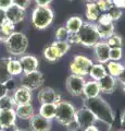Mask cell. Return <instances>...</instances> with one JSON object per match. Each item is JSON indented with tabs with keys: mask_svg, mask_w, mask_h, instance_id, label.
I'll return each instance as SVG.
<instances>
[{
	"mask_svg": "<svg viewBox=\"0 0 125 131\" xmlns=\"http://www.w3.org/2000/svg\"><path fill=\"white\" fill-rule=\"evenodd\" d=\"M17 121L14 109H0V125L2 127L13 125Z\"/></svg>",
	"mask_w": 125,
	"mask_h": 131,
	"instance_id": "obj_19",
	"label": "cell"
},
{
	"mask_svg": "<svg viewBox=\"0 0 125 131\" xmlns=\"http://www.w3.org/2000/svg\"><path fill=\"white\" fill-rule=\"evenodd\" d=\"M122 86H123V91L125 92V85H122Z\"/></svg>",
	"mask_w": 125,
	"mask_h": 131,
	"instance_id": "obj_50",
	"label": "cell"
},
{
	"mask_svg": "<svg viewBox=\"0 0 125 131\" xmlns=\"http://www.w3.org/2000/svg\"><path fill=\"white\" fill-rule=\"evenodd\" d=\"M5 11H6L7 21L13 23L14 25L15 24L21 23L22 21H24V19H25V16H26V10L22 9V8H20V7L15 6V5L10 6Z\"/></svg>",
	"mask_w": 125,
	"mask_h": 131,
	"instance_id": "obj_12",
	"label": "cell"
},
{
	"mask_svg": "<svg viewBox=\"0 0 125 131\" xmlns=\"http://www.w3.org/2000/svg\"><path fill=\"white\" fill-rule=\"evenodd\" d=\"M38 114L48 120H53L55 116V104H40Z\"/></svg>",
	"mask_w": 125,
	"mask_h": 131,
	"instance_id": "obj_25",
	"label": "cell"
},
{
	"mask_svg": "<svg viewBox=\"0 0 125 131\" xmlns=\"http://www.w3.org/2000/svg\"><path fill=\"white\" fill-rule=\"evenodd\" d=\"M104 66H106L108 74H110L114 78H118L125 67V64L123 62H121V61H111V60H109Z\"/></svg>",
	"mask_w": 125,
	"mask_h": 131,
	"instance_id": "obj_24",
	"label": "cell"
},
{
	"mask_svg": "<svg viewBox=\"0 0 125 131\" xmlns=\"http://www.w3.org/2000/svg\"><path fill=\"white\" fill-rule=\"evenodd\" d=\"M38 101L40 104H58L62 100L60 93L52 88H44L38 92Z\"/></svg>",
	"mask_w": 125,
	"mask_h": 131,
	"instance_id": "obj_10",
	"label": "cell"
},
{
	"mask_svg": "<svg viewBox=\"0 0 125 131\" xmlns=\"http://www.w3.org/2000/svg\"><path fill=\"white\" fill-rule=\"evenodd\" d=\"M54 19V13L50 7H37L32 13V24L36 30H45L51 25Z\"/></svg>",
	"mask_w": 125,
	"mask_h": 131,
	"instance_id": "obj_4",
	"label": "cell"
},
{
	"mask_svg": "<svg viewBox=\"0 0 125 131\" xmlns=\"http://www.w3.org/2000/svg\"><path fill=\"white\" fill-rule=\"evenodd\" d=\"M10 57H2L0 58V83L6 84L10 80H12V77L8 70V62H9Z\"/></svg>",
	"mask_w": 125,
	"mask_h": 131,
	"instance_id": "obj_20",
	"label": "cell"
},
{
	"mask_svg": "<svg viewBox=\"0 0 125 131\" xmlns=\"http://www.w3.org/2000/svg\"><path fill=\"white\" fill-rule=\"evenodd\" d=\"M97 82H98L101 93H106V94H112L116 90V86H118L116 78L108 74V73Z\"/></svg>",
	"mask_w": 125,
	"mask_h": 131,
	"instance_id": "obj_15",
	"label": "cell"
},
{
	"mask_svg": "<svg viewBox=\"0 0 125 131\" xmlns=\"http://www.w3.org/2000/svg\"><path fill=\"white\" fill-rule=\"evenodd\" d=\"M109 59H110L111 61H121L123 59V48L122 47L110 48Z\"/></svg>",
	"mask_w": 125,
	"mask_h": 131,
	"instance_id": "obj_32",
	"label": "cell"
},
{
	"mask_svg": "<svg viewBox=\"0 0 125 131\" xmlns=\"http://www.w3.org/2000/svg\"><path fill=\"white\" fill-rule=\"evenodd\" d=\"M52 44L57 47L59 54H60L61 57H63L65 54H67L68 50H70V48H71V45L68 44L67 42H59V40H54Z\"/></svg>",
	"mask_w": 125,
	"mask_h": 131,
	"instance_id": "obj_33",
	"label": "cell"
},
{
	"mask_svg": "<svg viewBox=\"0 0 125 131\" xmlns=\"http://www.w3.org/2000/svg\"><path fill=\"white\" fill-rule=\"evenodd\" d=\"M107 69H106V66L103 63H98V62H94V64L91 66L90 68V71L88 73V75L91 80H95V81H98L100 80L102 77H104L107 74Z\"/></svg>",
	"mask_w": 125,
	"mask_h": 131,
	"instance_id": "obj_21",
	"label": "cell"
},
{
	"mask_svg": "<svg viewBox=\"0 0 125 131\" xmlns=\"http://www.w3.org/2000/svg\"><path fill=\"white\" fill-rule=\"evenodd\" d=\"M37 7H49L53 0H34Z\"/></svg>",
	"mask_w": 125,
	"mask_h": 131,
	"instance_id": "obj_40",
	"label": "cell"
},
{
	"mask_svg": "<svg viewBox=\"0 0 125 131\" xmlns=\"http://www.w3.org/2000/svg\"><path fill=\"white\" fill-rule=\"evenodd\" d=\"M19 128H18V126L13 124V125H9V126H5V127H2V130L1 131H18Z\"/></svg>",
	"mask_w": 125,
	"mask_h": 131,
	"instance_id": "obj_44",
	"label": "cell"
},
{
	"mask_svg": "<svg viewBox=\"0 0 125 131\" xmlns=\"http://www.w3.org/2000/svg\"><path fill=\"white\" fill-rule=\"evenodd\" d=\"M94 57L96 62L98 63H103L106 64L110 59H109V52H110V47L106 43V40H100L98 42L94 47Z\"/></svg>",
	"mask_w": 125,
	"mask_h": 131,
	"instance_id": "obj_11",
	"label": "cell"
},
{
	"mask_svg": "<svg viewBox=\"0 0 125 131\" xmlns=\"http://www.w3.org/2000/svg\"><path fill=\"white\" fill-rule=\"evenodd\" d=\"M95 115L97 120L111 126L114 122V113L111 106L109 105L101 96L95 98H84V105Z\"/></svg>",
	"mask_w": 125,
	"mask_h": 131,
	"instance_id": "obj_1",
	"label": "cell"
},
{
	"mask_svg": "<svg viewBox=\"0 0 125 131\" xmlns=\"http://www.w3.org/2000/svg\"><path fill=\"white\" fill-rule=\"evenodd\" d=\"M83 24H84L83 19L80 16L74 15V16H71L70 19H67L64 26H65L68 33H77L80 30V27L83 26Z\"/></svg>",
	"mask_w": 125,
	"mask_h": 131,
	"instance_id": "obj_22",
	"label": "cell"
},
{
	"mask_svg": "<svg viewBox=\"0 0 125 131\" xmlns=\"http://www.w3.org/2000/svg\"><path fill=\"white\" fill-rule=\"evenodd\" d=\"M106 13L110 16V19L112 20L113 22L115 21H118V20H120L121 18H122V15H123V11L122 9H120V8L118 7H115V6H110V8L107 10Z\"/></svg>",
	"mask_w": 125,
	"mask_h": 131,
	"instance_id": "obj_30",
	"label": "cell"
},
{
	"mask_svg": "<svg viewBox=\"0 0 125 131\" xmlns=\"http://www.w3.org/2000/svg\"><path fill=\"white\" fill-rule=\"evenodd\" d=\"M12 2H13V5L26 10L27 8H29V6L31 5L32 0H12Z\"/></svg>",
	"mask_w": 125,
	"mask_h": 131,
	"instance_id": "obj_38",
	"label": "cell"
},
{
	"mask_svg": "<svg viewBox=\"0 0 125 131\" xmlns=\"http://www.w3.org/2000/svg\"><path fill=\"white\" fill-rule=\"evenodd\" d=\"M66 42L70 44V45L79 44V38H78L77 33H70V34H68V37L66 39Z\"/></svg>",
	"mask_w": 125,
	"mask_h": 131,
	"instance_id": "obj_39",
	"label": "cell"
},
{
	"mask_svg": "<svg viewBox=\"0 0 125 131\" xmlns=\"http://www.w3.org/2000/svg\"><path fill=\"white\" fill-rule=\"evenodd\" d=\"M101 91H100V88L98 85V82L95 80H86L85 85H84L83 89V94L84 98H95L100 96Z\"/></svg>",
	"mask_w": 125,
	"mask_h": 131,
	"instance_id": "obj_17",
	"label": "cell"
},
{
	"mask_svg": "<svg viewBox=\"0 0 125 131\" xmlns=\"http://www.w3.org/2000/svg\"><path fill=\"white\" fill-rule=\"evenodd\" d=\"M7 21V18H6V11L3 9H0V25H2L3 23Z\"/></svg>",
	"mask_w": 125,
	"mask_h": 131,
	"instance_id": "obj_45",
	"label": "cell"
},
{
	"mask_svg": "<svg viewBox=\"0 0 125 131\" xmlns=\"http://www.w3.org/2000/svg\"><path fill=\"white\" fill-rule=\"evenodd\" d=\"M77 35L79 38V44L88 48H92L97 43L101 40L96 24L91 22H84L83 26L77 32Z\"/></svg>",
	"mask_w": 125,
	"mask_h": 131,
	"instance_id": "obj_5",
	"label": "cell"
},
{
	"mask_svg": "<svg viewBox=\"0 0 125 131\" xmlns=\"http://www.w3.org/2000/svg\"><path fill=\"white\" fill-rule=\"evenodd\" d=\"M75 121L78 124L80 129H84V128H86V127L96 125V122L98 120H97L95 115L92 114L89 109L86 108L85 106H82L80 108L76 109Z\"/></svg>",
	"mask_w": 125,
	"mask_h": 131,
	"instance_id": "obj_9",
	"label": "cell"
},
{
	"mask_svg": "<svg viewBox=\"0 0 125 131\" xmlns=\"http://www.w3.org/2000/svg\"><path fill=\"white\" fill-rule=\"evenodd\" d=\"M7 50L12 56H22L29 47V38L22 32H13L6 40Z\"/></svg>",
	"mask_w": 125,
	"mask_h": 131,
	"instance_id": "obj_2",
	"label": "cell"
},
{
	"mask_svg": "<svg viewBox=\"0 0 125 131\" xmlns=\"http://www.w3.org/2000/svg\"><path fill=\"white\" fill-rule=\"evenodd\" d=\"M12 97H13L15 106H18V105H24V104L32 103L33 94H32V91H30L29 89H26V88L20 85L19 88H17L14 90Z\"/></svg>",
	"mask_w": 125,
	"mask_h": 131,
	"instance_id": "obj_13",
	"label": "cell"
},
{
	"mask_svg": "<svg viewBox=\"0 0 125 131\" xmlns=\"http://www.w3.org/2000/svg\"><path fill=\"white\" fill-rule=\"evenodd\" d=\"M13 5V2H12V0H0V9H3L6 10L8 9L10 6Z\"/></svg>",
	"mask_w": 125,
	"mask_h": 131,
	"instance_id": "obj_42",
	"label": "cell"
},
{
	"mask_svg": "<svg viewBox=\"0 0 125 131\" xmlns=\"http://www.w3.org/2000/svg\"><path fill=\"white\" fill-rule=\"evenodd\" d=\"M19 60H20V63H21L23 73L33 72L38 69V66H39L38 59L33 55H22Z\"/></svg>",
	"mask_w": 125,
	"mask_h": 131,
	"instance_id": "obj_16",
	"label": "cell"
},
{
	"mask_svg": "<svg viewBox=\"0 0 125 131\" xmlns=\"http://www.w3.org/2000/svg\"><path fill=\"white\" fill-rule=\"evenodd\" d=\"M85 15L88 22L94 23V22H97V20L101 15V12L98 9V7L96 6V3H86Z\"/></svg>",
	"mask_w": 125,
	"mask_h": 131,
	"instance_id": "obj_23",
	"label": "cell"
},
{
	"mask_svg": "<svg viewBox=\"0 0 125 131\" xmlns=\"http://www.w3.org/2000/svg\"><path fill=\"white\" fill-rule=\"evenodd\" d=\"M76 107L68 101L61 100L58 104H55V116L54 119L58 124L67 127L71 122L75 120Z\"/></svg>",
	"mask_w": 125,
	"mask_h": 131,
	"instance_id": "obj_3",
	"label": "cell"
},
{
	"mask_svg": "<svg viewBox=\"0 0 125 131\" xmlns=\"http://www.w3.org/2000/svg\"><path fill=\"white\" fill-rule=\"evenodd\" d=\"M106 43L109 45L110 48H114V47H122L123 46V39L120 35L114 34L111 35L109 38L106 39Z\"/></svg>",
	"mask_w": 125,
	"mask_h": 131,
	"instance_id": "obj_31",
	"label": "cell"
},
{
	"mask_svg": "<svg viewBox=\"0 0 125 131\" xmlns=\"http://www.w3.org/2000/svg\"><path fill=\"white\" fill-rule=\"evenodd\" d=\"M97 31H98V34L100 36V38L106 40L107 38H109L111 35H113L115 33V27H114V23L109 24V25H100V24H96Z\"/></svg>",
	"mask_w": 125,
	"mask_h": 131,
	"instance_id": "obj_27",
	"label": "cell"
},
{
	"mask_svg": "<svg viewBox=\"0 0 125 131\" xmlns=\"http://www.w3.org/2000/svg\"><path fill=\"white\" fill-rule=\"evenodd\" d=\"M68 34H70V33L67 32L65 26H60L57 28V31H55V40H59V42H66Z\"/></svg>",
	"mask_w": 125,
	"mask_h": 131,
	"instance_id": "obj_34",
	"label": "cell"
},
{
	"mask_svg": "<svg viewBox=\"0 0 125 131\" xmlns=\"http://www.w3.org/2000/svg\"><path fill=\"white\" fill-rule=\"evenodd\" d=\"M1 130H2V126H1V125H0V131H1Z\"/></svg>",
	"mask_w": 125,
	"mask_h": 131,
	"instance_id": "obj_52",
	"label": "cell"
},
{
	"mask_svg": "<svg viewBox=\"0 0 125 131\" xmlns=\"http://www.w3.org/2000/svg\"><path fill=\"white\" fill-rule=\"evenodd\" d=\"M121 127L125 128V109L123 110L122 115H121Z\"/></svg>",
	"mask_w": 125,
	"mask_h": 131,
	"instance_id": "obj_48",
	"label": "cell"
},
{
	"mask_svg": "<svg viewBox=\"0 0 125 131\" xmlns=\"http://www.w3.org/2000/svg\"><path fill=\"white\" fill-rule=\"evenodd\" d=\"M8 91H9V90L7 89L6 84H1V83H0V97L3 96V95H6V94H8Z\"/></svg>",
	"mask_w": 125,
	"mask_h": 131,
	"instance_id": "obj_46",
	"label": "cell"
},
{
	"mask_svg": "<svg viewBox=\"0 0 125 131\" xmlns=\"http://www.w3.org/2000/svg\"><path fill=\"white\" fill-rule=\"evenodd\" d=\"M116 81H118L119 83H121L122 85H125V67L122 70V72L119 74V77L116 78Z\"/></svg>",
	"mask_w": 125,
	"mask_h": 131,
	"instance_id": "obj_43",
	"label": "cell"
},
{
	"mask_svg": "<svg viewBox=\"0 0 125 131\" xmlns=\"http://www.w3.org/2000/svg\"><path fill=\"white\" fill-rule=\"evenodd\" d=\"M85 82H86V78L80 77V75H75V74H70L65 80L66 91L72 96H75V97L82 96Z\"/></svg>",
	"mask_w": 125,
	"mask_h": 131,
	"instance_id": "obj_8",
	"label": "cell"
},
{
	"mask_svg": "<svg viewBox=\"0 0 125 131\" xmlns=\"http://www.w3.org/2000/svg\"><path fill=\"white\" fill-rule=\"evenodd\" d=\"M43 55L45 57V59L47 61H49V62H55V61H58L61 58L57 47H55L53 44L49 45V46H46V48L44 49V51H43Z\"/></svg>",
	"mask_w": 125,
	"mask_h": 131,
	"instance_id": "obj_26",
	"label": "cell"
},
{
	"mask_svg": "<svg viewBox=\"0 0 125 131\" xmlns=\"http://www.w3.org/2000/svg\"><path fill=\"white\" fill-rule=\"evenodd\" d=\"M8 70H9L10 74L12 77L20 75V74H22V73H23L21 63H20V60L19 59L11 58V57H10V59H9V62H8Z\"/></svg>",
	"mask_w": 125,
	"mask_h": 131,
	"instance_id": "obj_28",
	"label": "cell"
},
{
	"mask_svg": "<svg viewBox=\"0 0 125 131\" xmlns=\"http://www.w3.org/2000/svg\"><path fill=\"white\" fill-rule=\"evenodd\" d=\"M121 131H125V129H124V130H121Z\"/></svg>",
	"mask_w": 125,
	"mask_h": 131,
	"instance_id": "obj_53",
	"label": "cell"
},
{
	"mask_svg": "<svg viewBox=\"0 0 125 131\" xmlns=\"http://www.w3.org/2000/svg\"><path fill=\"white\" fill-rule=\"evenodd\" d=\"M80 131H100L98 129V127H96V125H92V126H89V127H86V128L82 129Z\"/></svg>",
	"mask_w": 125,
	"mask_h": 131,
	"instance_id": "obj_47",
	"label": "cell"
},
{
	"mask_svg": "<svg viewBox=\"0 0 125 131\" xmlns=\"http://www.w3.org/2000/svg\"><path fill=\"white\" fill-rule=\"evenodd\" d=\"M20 81H21V86L29 89L30 91L33 92L43 86L44 82H45V78H44V74L41 72L36 70L33 72L23 73Z\"/></svg>",
	"mask_w": 125,
	"mask_h": 131,
	"instance_id": "obj_7",
	"label": "cell"
},
{
	"mask_svg": "<svg viewBox=\"0 0 125 131\" xmlns=\"http://www.w3.org/2000/svg\"><path fill=\"white\" fill-rule=\"evenodd\" d=\"M30 126L32 131H50L52 121L41 117L39 114H35L30 119Z\"/></svg>",
	"mask_w": 125,
	"mask_h": 131,
	"instance_id": "obj_14",
	"label": "cell"
},
{
	"mask_svg": "<svg viewBox=\"0 0 125 131\" xmlns=\"http://www.w3.org/2000/svg\"><path fill=\"white\" fill-rule=\"evenodd\" d=\"M114 23L112 20L110 19L107 13H101V15L99 16V19L97 20V23L96 24H100V25H109V24H112Z\"/></svg>",
	"mask_w": 125,
	"mask_h": 131,
	"instance_id": "obj_37",
	"label": "cell"
},
{
	"mask_svg": "<svg viewBox=\"0 0 125 131\" xmlns=\"http://www.w3.org/2000/svg\"><path fill=\"white\" fill-rule=\"evenodd\" d=\"M18 131H26V130H23V129H19Z\"/></svg>",
	"mask_w": 125,
	"mask_h": 131,
	"instance_id": "obj_51",
	"label": "cell"
},
{
	"mask_svg": "<svg viewBox=\"0 0 125 131\" xmlns=\"http://www.w3.org/2000/svg\"><path fill=\"white\" fill-rule=\"evenodd\" d=\"M0 27H1V30L5 32V34L7 36H10L12 33L14 32V30H15V25L13 23L9 22V21H6L5 23L2 24V25H0Z\"/></svg>",
	"mask_w": 125,
	"mask_h": 131,
	"instance_id": "obj_36",
	"label": "cell"
},
{
	"mask_svg": "<svg viewBox=\"0 0 125 131\" xmlns=\"http://www.w3.org/2000/svg\"><path fill=\"white\" fill-rule=\"evenodd\" d=\"M110 1L113 6L120 8V9H125V0H110Z\"/></svg>",
	"mask_w": 125,
	"mask_h": 131,
	"instance_id": "obj_41",
	"label": "cell"
},
{
	"mask_svg": "<svg viewBox=\"0 0 125 131\" xmlns=\"http://www.w3.org/2000/svg\"><path fill=\"white\" fill-rule=\"evenodd\" d=\"M86 3H96L97 0H84Z\"/></svg>",
	"mask_w": 125,
	"mask_h": 131,
	"instance_id": "obj_49",
	"label": "cell"
},
{
	"mask_svg": "<svg viewBox=\"0 0 125 131\" xmlns=\"http://www.w3.org/2000/svg\"><path fill=\"white\" fill-rule=\"evenodd\" d=\"M14 112H15V115H17V118H20V119H23V120H30L35 115L34 106L32 105V103L15 106Z\"/></svg>",
	"mask_w": 125,
	"mask_h": 131,
	"instance_id": "obj_18",
	"label": "cell"
},
{
	"mask_svg": "<svg viewBox=\"0 0 125 131\" xmlns=\"http://www.w3.org/2000/svg\"><path fill=\"white\" fill-rule=\"evenodd\" d=\"M15 103L13 101V97L9 94H6L0 97V109H14Z\"/></svg>",
	"mask_w": 125,
	"mask_h": 131,
	"instance_id": "obj_29",
	"label": "cell"
},
{
	"mask_svg": "<svg viewBox=\"0 0 125 131\" xmlns=\"http://www.w3.org/2000/svg\"><path fill=\"white\" fill-rule=\"evenodd\" d=\"M96 6L98 7V9L100 10L101 13H106L107 10L110 8V6H112V3L110 0H97Z\"/></svg>",
	"mask_w": 125,
	"mask_h": 131,
	"instance_id": "obj_35",
	"label": "cell"
},
{
	"mask_svg": "<svg viewBox=\"0 0 125 131\" xmlns=\"http://www.w3.org/2000/svg\"><path fill=\"white\" fill-rule=\"evenodd\" d=\"M92 64H94V60L89 57L85 55H75L70 62V72L71 74L86 78Z\"/></svg>",
	"mask_w": 125,
	"mask_h": 131,
	"instance_id": "obj_6",
	"label": "cell"
}]
</instances>
